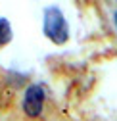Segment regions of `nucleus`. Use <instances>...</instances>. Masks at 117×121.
<instances>
[{
	"mask_svg": "<svg viewBox=\"0 0 117 121\" xmlns=\"http://www.w3.org/2000/svg\"><path fill=\"white\" fill-rule=\"evenodd\" d=\"M44 35L54 44H63L69 39V25L58 6H48L44 10V21H42Z\"/></svg>",
	"mask_w": 117,
	"mask_h": 121,
	"instance_id": "nucleus-1",
	"label": "nucleus"
},
{
	"mask_svg": "<svg viewBox=\"0 0 117 121\" xmlns=\"http://www.w3.org/2000/svg\"><path fill=\"white\" fill-rule=\"evenodd\" d=\"M44 98H46V92L40 85H31L25 94H23V112L29 115V117H38L40 112H42V106H44Z\"/></svg>",
	"mask_w": 117,
	"mask_h": 121,
	"instance_id": "nucleus-2",
	"label": "nucleus"
},
{
	"mask_svg": "<svg viewBox=\"0 0 117 121\" xmlns=\"http://www.w3.org/2000/svg\"><path fill=\"white\" fill-rule=\"evenodd\" d=\"M12 40V27L8 23V19L0 17V46H4Z\"/></svg>",
	"mask_w": 117,
	"mask_h": 121,
	"instance_id": "nucleus-3",
	"label": "nucleus"
},
{
	"mask_svg": "<svg viewBox=\"0 0 117 121\" xmlns=\"http://www.w3.org/2000/svg\"><path fill=\"white\" fill-rule=\"evenodd\" d=\"M113 17H115V25H117V12H115V16H113Z\"/></svg>",
	"mask_w": 117,
	"mask_h": 121,
	"instance_id": "nucleus-4",
	"label": "nucleus"
}]
</instances>
